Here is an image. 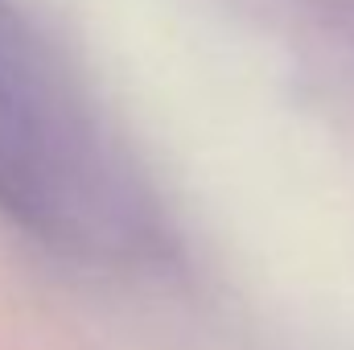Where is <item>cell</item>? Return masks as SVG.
<instances>
[{
    "label": "cell",
    "mask_w": 354,
    "mask_h": 350,
    "mask_svg": "<svg viewBox=\"0 0 354 350\" xmlns=\"http://www.w3.org/2000/svg\"><path fill=\"white\" fill-rule=\"evenodd\" d=\"M58 103H66V91L54 83L46 50L17 4L0 0V111H41Z\"/></svg>",
    "instance_id": "6da1fadb"
}]
</instances>
